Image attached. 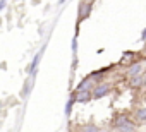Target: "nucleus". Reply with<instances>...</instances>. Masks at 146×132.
Instances as JSON below:
<instances>
[{
  "instance_id": "nucleus-1",
  "label": "nucleus",
  "mask_w": 146,
  "mask_h": 132,
  "mask_svg": "<svg viewBox=\"0 0 146 132\" xmlns=\"http://www.w3.org/2000/svg\"><path fill=\"white\" fill-rule=\"evenodd\" d=\"M113 129H115L117 132H131V130L136 129V125H134V122H132L127 115H120V117L115 118Z\"/></svg>"
},
{
  "instance_id": "nucleus-2",
  "label": "nucleus",
  "mask_w": 146,
  "mask_h": 132,
  "mask_svg": "<svg viewBox=\"0 0 146 132\" xmlns=\"http://www.w3.org/2000/svg\"><path fill=\"white\" fill-rule=\"evenodd\" d=\"M110 91H112V84L102 81V82L95 84V88L91 89V93H93V100H103V98H107V96L110 94Z\"/></svg>"
},
{
  "instance_id": "nucleus-3",
  "label": "nucleus",
  "mask_w": 146,
  "mask_h": 132,
  "mask_svg": "<svg viewBox=\"0 0 146 132\" xmlns=\"http://www.w3.org/2000/svg\"><path fill=\"white\" fill-rule=\"evenodd\" d=\"M91 9H93V2H90V0H83V2L79 4V12H78L79 21L88 19L90 14H91Z\"/></svg>"
},
{
  "instance_id": "nucleus-4",
  "label": "nucleus",
  "mask_w": 146,
  "mask_h": 132,
  "mask_svg": "<svg viewBox=\"0 0 146 132\" xmlns=\"http://www.w3.org/2000/svg\"><path fill=\"white\" fill-rule=\"evenodd\" d=\"M143 71H144L143 62H134V63H131L129 67L125 69V74H127V77H136V76H141Z\"/></svg>"
},
{
  "instance_id": "nucleus-5",
  "label": "nucleus",
  "mask_w": 146,
  "mask_h": 132,
  "mask_svg": "<svg viewBox=\"0 0 146 132\" xmlns=\"http://www.w3.org/2000/svg\"><path fill=\"white\" fill-rule=\"evenodd\" d=\"M76 96V103H90L93 100V93L91 89H81V91H74L72 93Z\"/></svg>"
},
{
  "instance_id": "nucleus-6",
  "label": "nucleus",
  "mask_w": 146,
  "mask_h": 132,
  "mask_svg": "<svg viewBox=\"0 0 146 132\" xmlns=\"http://www.w3.org/2000/svg\"><path fill=\"white\" fill-rule=\"evenodd\" d=\"M40 60H41V51H38V53H35V57H33V60H31V63L28 65V76L29 77H35L36 76V71H38V63H40Z\"/></svg>"
},
{
  "instance_id": "nucleus-7",
  "label": "nucleus",
  "mask_w": 146,
  "mask_h": 132,
  "mask_svg": "<svg viewBox=\"0 0 146 132\" xmlns=\"http://www.w3.org/2000/svg\"><path fill=\"white\" fill-rule=\"evenodd\" d=\"M95 88V79L91 77V76H88V77H84L78 86H76V91H81V89H93Z\"/></svg>"
},
{
  "instance_id": "nucleus-8",
  "label": "nucleus",
  "mask_w": 146,
  "mask_h": 132,
  "mask_svg": "<svg viewBox=\"0 0 146 132\" xmlns=\"http://www.w3.org/2000/svg\"><path fill=\"white\" fill-rule=\"evenodd\" d=\"M74 105H76V96H74V94H70V98L65 101V106H64V113H65V117H70V115H72Z\"/></svg>"
},
{
  "instance_id": "nucleus-9",
  "label": "nucleus",
  "mask_w": 146,
  "mask_h": 132,
  "mask_svg": "<svg viewBox=\"0 0 146 132\" xmlns=\"http://www.w3.org/2000/svg\"><path fill=\"white\" fill-rule=\"evenodd\" d=\"M134 117H136L137 122H146V106H139L134 112Z\"/></svg>"
},
{
  "instance_id": "nucleus-10",
  "label": "nucleus",
  "mask_w": 146,
  "mask_h": 132,
  "mask_svg": "<svg viewBox=\"0 0 146 132\" xmlns=\"http://www.w3.org/2000/svg\"><path fill=\"white\" fill-rule=\"evenodd\" d=\"M129 86L131 88H141L143 86V74L136 77H129Z\"/></svg>"
},
{
  "instance_id": "nucleus-11",
  "label": "nucleus",
  "mask_w": 146,
  "mask_h": 132,
  "mask_svg": "<svg viewBox=\"0 0 146 132\" xmlns=\"http://www.w3.org/2000/svg\"><path fill=\"white\" fill-rule=\"evenodd\" d=\"M81 132H102V129L95 123H86L81 127Z\"/></svg>"
},
{
  "instance_id": "nucleus-12",
  "label": "nucleus",
  "mask_w": 146,
  "mask_h": 132,
  "mask_svg": "<svg viewBox=\"0 0 146 132\" xmlns=\"http://www.w3.org/2000/svg\"><path fill=\"white\" fill-rule=\"evenodd\" d=\"M78 46H79V43H78V34L72 38V45H70V50H72V53H76L78 51Z\"/></svg>"
},
{
  "instance_id": "nucleus-13",
  "label": "nucleus",
  "mask_w": 146,
  "mask_h": 132,
  "mask_svg": "<svg viewBox=\"0 0 146 132\" xmlns=\"http://www.w3.org/2000/svg\"><path fill=\"white\" fill-rule=\"evenodd\" d=\"M5 7H7V0H0V12H2Z\"/></svg>"
},
{
  "instance_id": "nucleus-14",
  "label": "nucleus",
  "mask_w": 146,
  "mask_h": 132,
  "mask_svg": "<svg viewBox=\"0 0 146 132\" xmlns=\"http://www.w3.org/2000/svg\"><path fill=\"white\" fill-rule=\"evenodd\" d=\"M141 41H144V43H146V28L141 31Z\"/></svg>"
},
{
  "instance_id": "nucleus-15",
  "label": "nucleus",
  "mask_w": 146,
  "mask_h": 132,
  "mask_svg": "<svg viewBox=\"0 0 146 132\" xmlns=\"http://www.w3.org/2000/svg\"><path fill=\"white\" fill-rule=\"evenodd\" d=\"M143 88H146V72H143Z\"/></svg>"
},
{
  "instance_id": "nucleus-16",
  "label": "nucleus",
  "mask_w": 146,
  "mask_h": 132,
  "mask_svg": "<svg viewBox=\"0 0 146 132\" xmlns=\"http://www.w3.org/2000/svg\"><path fill=\"white\" fill-rule=\"evenodd\" d=\"M65 2H67V0H58L57 4H58V5H62V4H65Z\"/></svg>"
},
{
  "instance_id": "nucleus-17",
  "label": "nucleus",
  "mask_w": 146,
  "mask_h": 132,
  "mask_svg": "<svg viewBox=\"0 0 146 132\" xmlns=\"http://www.w3.org/2000/svg\"><path fill=\"white\" fill-rule=\"evenodd\" d=\"M131 132H137V130H136V129H134V130H131Z\"/></svg>"
}]
</instances>
